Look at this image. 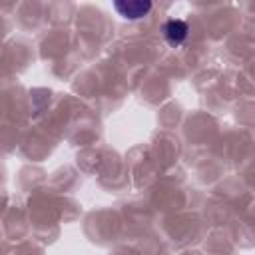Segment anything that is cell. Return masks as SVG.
<instances>
[{"label": "cell", "mask_w": 255, "mask_h": 255, "mask_svg": "<svg viewBox=\"0 0 255 255\" xmlns=\"http://www.w3.org/2000/svg\"><path fill=\"white\" fill-rule=\"evenodd\" d=\"M116 12L126 20H141L151 12V0H112Z\"/></svg>", "instance_id": "6da1fadb"}, {"label": "cell", "mask_w": 255, "mask_h": 255, "mask_svg": "<svg viewBox=\"0 0 255 255\" xmlns=\"http://www.w3.org/2000/svg\"><path fill=\"white\" fill-rule=\"evenodd\" d=\"M187 34H189V26L183 22V20H177V18H171L165 22L163 26V36L167 40V44L171 48H177L181 46L185 40H187Z\"/></svg>", "instance_id": "7a4b0ae2"}]
</instances>
